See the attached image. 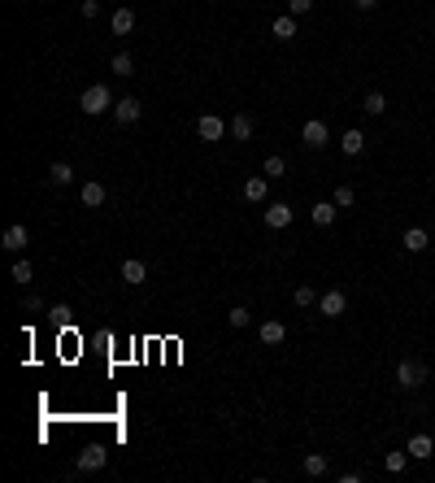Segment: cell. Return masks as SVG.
Instances as JSON below:
<instances>
[{"label": "cell", "instance_id": "obj_11", "mask_svg": "<svg viewBox=\"0 0 435 483\" xmlns=\"http://www.w3.org/2000/svg\"><path fill=\"white\" fill-rule=\"evenodd\" d=\"M257 335H262V344H283L287 340V327H283L279 318H266L262 327H257Z\"/></svg>", "mask_w": 435, "mask_h": 483}, {"label": "cell", "instance_id": "obj_18", "mask_svg": "<svg viewBox=\"0 0 435 483\" xmlns=\"http://www.w3.org/2000/svg\"><path fill=\"white\" fill-rule=\"evenodd\" d=\"M409 457H413V461L435 457V440H431V436H413V440H409Z\"/></svg>", "mask_w": 435, "mask_h": 483}, {"label": "cell", "instance_id": "obj_23", "mask_svg": "<svg viewBox=\"0 0 435 483\" xmlns=\"http://www.w3.org/2000/svg\"><path fill=\"white\" fill-rule=\"evenodd\" d=\"M327 471H331V466H327L322 453H305V475H309V479H322Z\"/></svg>", "mask_w": 435, "mask_h": 483}, {"label": "cell", "instance_id": "obj_28", "mask_svg": "<svg viewBox=\"0 0 435 483\" xmlns=\"http://www.w3.org/2000/svg\"><path fill=\"white\" fill-rule=\"evenodd\" d=\"M383 466H388L392 475H400V471L409 466V448H405V453H388V457H383Z\"/></svg>", "mask_w": 435, "mask_h": 483}, {"label": "cell", "instance_id": "obj_1", "mask_svg": "<svg viewBox=\"0 0 435 483\" xmlns=\"http://www.w3.org/2000/svg\"><path fill=\"white\" fill-rule=\"evenodd\" d=\"M78 109H83L87 118H101V114H109V109H114V92H109L105 83H92L83 96H78Z\"/></svg>", "mask_w": 435, "mask_h": 483}, {"label": "cell", "instance_id": "obj_33", "mask_svg": "<svg viewBox=\"0 0 435 483\" xmlns=\"http://www.w3.org/2000/svg\"><path fill=\"white\" fill-rule=\"evenodd\" d=\"M22 310H26V314H44V296H26Z\"/></svg>", "mask_w": 435, "mask_h": 483}, {"label": "cell", "instance_id": "obj_31", "mask_svg": "<svg viewBox=\"0 0 435 483\" xmlns=\"http://www.w3.org/2000/svg\"><path fill=\"white\" fill-rule=\"evenodd\" d=\"M309 9H314V0H287V13H292V18H305Z\"/></svg>", "mask_w": 435, "mask_h": 483}, {"label": "cell", "instance_id": "obj_26", "mask_svg": "<svg viewBox=\"0 0 435 483\" xmlns=\"http://www.w3.org/2000/svg\"><path fill=\"white\" fill-rule=\"evenodd\" d=\"M292 296H296V305H300V310H309V305H318V292H314L309 283H300V287H296Z\"/></svg>", "mask_w": 435, "mask_h": 483}, {"label": "cell", "instance_id": "obj_21", "mask_svg": "<svg viewBox=\"0 0 435 483\" xmlns=\"http://www.w3.org/2000/svg\"><path fill=\"white\" fill-rule=\"evenodd\" d=\"M335 214H340V205H335V201H318L314 205V222H318V227H331Z\"/></svg>", "mask_w": 435, "mask_h": 483}, {"label": "cell", "instance_id": "obj_9", "mask_svg": "<svg viewBox=\"0 0 435 483\" xmlns=\"http://www.w3.org/2000/svg\"><path fill=\"white\" fill-rule=\"evenodd\" d=\"M78 201H83L87 209H101V205L109 201V192H105V183H96V179H92V183L78 187Z\"/></svg>", "mask_w": 435, "mask_h": 483}, {"label": "cell", "instance_id": "obj_32", "mask_svg": "<svg viewBox=\"0 0 435 483\" xmlns=\"http://www.w3.org/2000/svg\"><path fill=\"white\" fill-rule=\"evenodd\" d=\"M78 13H83V18H96V13H101V0H83V5H78Z\"/></svg>", "mask_w": 435, "mask_h": 483}, {"label": "cell", "instance_id": "obj_29", "mask_svg": "<svg viewBox=\"0 0 435 483\" xmlns=\"http://www.w3.org/2000/svg\"><path fill=\"white\" fill-rule=\"evenodd\" d=\"M31 279H35V270H31V262H13V283H31Z\"/></svg>", "mask_w": 435, "mask_h": 483}, {"label": "cell", "instance_id": "obj_13", "mask_svg": "<svg viewBox=\"0 0 435 483\" xmlns=\"http://www.w3.org/2000/svg\"><path fill=\"white\" fill-rule=\"evenodd\" d=\"M270 35H275L279 44L296 40V18H292V13H283V18H275V22H270Z\"/></svg>", "mask_w": 435, "mask_h": 483}, {"label": "cell", "instance_id": "obj_2", "mask_svg": "<svg viewBox=\"0 0 435 483\" xmlns=\"http://www.w3.org/2000/svg\"><path fill=\"white\" fill-rule=\"evenodd\" d=\"M396 383H400L405 392L423 388V383H427V366H423V362H413V357H405V362L396 366Z\"/></svg>", "mask_w": 435, "mask_h": 483}, {"label": "cell", "instance_id": "obj_14", "mask_svg": "<svg viewBox=\"0 0 435 483\" xmlns=\"http://www.w3.org/2000/svg\"><path fill=\"white\" fill-rule=\"evenodd\" d=\"M0 244H5L9 253H22V248H26V227H22V222H13V227H5V235H0Z\"/></svg>", "mask_w": 435, "mask_h": 483}, {"label": "cell", "instance_id": "obj_8", "mask_svg": "<svg viewBox=\"0 0 435 483\" xmlns=\"http://www.w3.org/2000/svg\"><path fill=\"white\" fill-rule=\"evenodd\" d=\"M139 114H144V105L135 101V96H122V101H114V118H118L122 126H131V122H139Z\"/></svg>", "mask_w": 435, "mask_h": 483}, {"label": "cell", "instance_id": "obj_15", "mask_svg": "<svg viewBox=\"0 0 435 483\" xmlns=\"http://www.w3.org/2000/svg\"><path fill=\"white\" fill-rule=\"evenodd\" d=\"M109 26H114V35H131L135 31V9H114V18H109Z\"/></svg>", "mask_w": 435, "mask_h": 483}, {"label": "cell", "instance_id": "obj_25", "mask_svg": "<svg viewBox=\"0 0 435 483\" xmlns=\"http://www.w3.org/2000/svg\"><path fill=\"white\" fill-rule=\"evenodd\" d=\"M109 70H114V74H122V78H131V74H135V61H131V53H114Z\"/></svg>", "mask_w": 435, "mask_h": 483}, {"label": "cell", "instance_id": "obj_17", "mask_svg": "<svg viewBox=\"0 0 435 483\" xmlns=\"http://www.w3.org/2000/svg\"><path fill=\"white\" fill-rule=\"evenodd\" d=\"M340 149H344L348 157H361V153H366V131H357V126H352V131H344V135H340Z\"/></svg>", "mask_w": 435, "mask_h": 483}, {"label": "cell", "instance_id": "obj_20", "mask_svg": "<svg viewBox=\"0 0 435 483\" xmlns=\"http://www.w3.org/2000/svg\"><path fill=\"white\" fill-rule=\"evenodd\" d=\"M405 248H409V253H427V248H431V235H427L423 227H409V231H405Z\"/></svg>", "mask_w": 435, "mask_h": 483}, {"label": "cell", "instance_id": "obj_22", "mask_svg": "<svg viewBox=\"0 0 435 483\" xmlns=\"http://www.w3.org/2000/svg\"><path fill=\"white\" fill-rule=\"evenodd\" d=\"M262 170H266V179H283V174H287V157L283 153H270Z\"/></svg>", "mask_w": 435, "mask_h": 483}, {"label": "cell", "instance_id": "obj_4", "mask_svg": "<svg viewBox=\"0 0 435 483\" xmlns=\"http://www.w3.org/2000/svg\"><path fill=\"white\" fill-rule=\"evenodd\" d=\"M227 131H231V122H227V118H218V114H201V122H196V135H201L205 144H218Z\"/></svg>", "mask_w": 435, "mask_h": 483}, {"label": "cell", "instance_id": "obj_16", "mask_svg": "<svg viewBox=\"0 0 435 483\" xmlns=\"http://www.w3.org/2000/svg\"><path fill=\"white\" fill-rule=\"evenodd\" d=\"M266 196H270V179H266V174H257V179H248V183H244V201L262 205Z\"/></svg>", "mask_w": 435, "mask_h": 483}, {"label": "cell", "instance_id": "obj_19", "mask_svg": "<svg viewBox=\"0 0 435 483\" xmlns=\"http://www.w3.org/2000/svg\"><path fill=\"white\" fill-rule=\"evenodd\" d=\"M253 131H257V122H253L248 114H235V118H231V135H235L239 144H244V139H253Z\"/></svg>", "mask_w": 435, "mask_h": 483}, {"label": "cell", "instance_id": "obj_6", "mask_svg": "<svg viewBox=\"0 0 435 483\" xmlns=\"http://www.w3.org/2000/svg\"><path fill=\"white\" fill-rule=\"evenodd\" d=\"M105 461H109V448H105V444H87L83 453L74 457L78 471H105Z\"/></svg>", "mask_w": 435, "mask_h": 483}, {"label": "cell", "instance_id": "obj_27", "mask_svg": "<svg viewBox=\"0 0 435 483\" xmlns=\"http://www.w3.org/2000/svg\"><path fill=\"white\" fill-rule=\"evenodd\" d=\"M227 322H231V327H235V331H244V327H248V322H253V314L244 310V305H235V310L227 314Z\"/></svg>", "mask_w": 435, "mask_h": 483}, {"label": "cell", "instance_id": "obj_35", "mask_svg": "<svg viewBox=\"0 0 435 483\" xmlns=\"http://www.w3.org/2000/svg\"><path fill=\"white\" fill-rule=\"evenodd\" d=\"M352 5H357L361 13H370V9H375V5H379V0H352Z\"/></svg>", "mask_w": 435, "mask_h": 483}, {"label": "cell", "instance_id": "obj_10", "mask_svg": "<svg viewBox=\"0 0 435 483\" xmlns=\"http://www.w3.org/2000/svg\"><path fill=\"white\" fill-rule=\"evenodd\" d=\"M122 279L131 283V287H139V283H148V266L139 262V257H126L122 262Z\"/></svg>", "mask_w": 435, "mask_h": 483}, {"label": "cell", "instance_id": "obj_24", "mask_svg": "<svg viewBox=\"0 0 435 483\" xmlns=\"http://www.w3.org/2000/svg\"><path fill=\"white\" fill-rule=\"evenodd\" d=\"M361 109H366V114H370V118H379V114H388V96H383V92H370V96H366V101H361Z\"/></svg>", "mask_w": 435, "mask_h": 483}, {"label": "cell", "instance_id": "obj_3", "mask_svg": "<svg viewBox=\"0 0 435 483\" xmlns=\"http://www.w3.org/2000/svg\"><path fill=\"white\" fill-rule=\"evenodd\" d=\"M300 144H305V149H327V144H331V126L322 118H309L300 126Z\"/></svg>", "mask_w": 435, "mask_h": 483}, {"label": "cell", "instance_id": "obj_12", "mask_svg": "<svg viewBox=\"0 0 435 483\" xmlns=\"http://www.w3.org/2000/svg\"><path fill=\"white\" fill-rule=\"evenodd\" d=\"M48 183L53 187H70L74 183V166L70 161H53V166H48Z\"/></svg>", "mask_w": 435, "mask_h": 483}, {"label": "cell", "instance_id": "obj_5", "mask_svg": "<svg viewBox=\"0 0 435 483\" xmlns=\"http://www.w3.org/2000/svg\"><path fill=\"white\" fill-rule=\"evenodd\" d=\"M344 310H348V296L340 292V287H327V292L318 296V314L322 318H340Z\"/></svg>", "mask_w": 435, "mask_h": 483}, {"label": "cell", "instance_id": "obj_30", "mask_svg": "<svg viewBox=\"0 0 435 483\" xmlns=\"http://www.w3.org/2000/svg\"><path fill=\"white\" fill-rule=\"evenodd\" d=\"M331 201H335V205H340V209H348L352 201H357V192H352L348 183H340V187H335V196H331Z\"/></svg>", "mask_w": 435, "mask_h": 483}, {"label": "cell", "instance_id": "obj_34", "mask_svg": "<svg viewBox=\"0 0 435 483\" xmlns=\"http://www.w3.org/2000/svg\"><path fill=\"white\" fill-rule=\"evenodd\" d=\"M48 318H53V322H66L70 310H66V305H53V310H48Z\"/></svg>", "mask_w": 435, "mask_h": 483}, {"label": "cell", "instance_id": "obj_7", "mask_svg": "<svg viewBox=\"0 0 435 483\" xmlns=\"http://www.w3.org/2000/svg\"><path fill=\"white\" fill-rule=\"evenodd\" d=\"M292 205H283V201H275V205H266V227L270 231H283V227H292Z\"/></svg>", "mask_w": 435, "mask_h": 483}]
</instances>
